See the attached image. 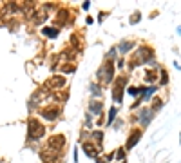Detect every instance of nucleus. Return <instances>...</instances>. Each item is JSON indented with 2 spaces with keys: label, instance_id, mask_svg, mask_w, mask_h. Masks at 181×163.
I'll return each instance as SVG.
<instances>
[{
  "label": "nucleus",
  "instance_id": "f257e3e1",
  "mask_svg": "<svg viewBox=\"0 0 181 163\" xmlns=\"http://www.w3.org/2000/svg\"><path fill=\"white\" fill-rule=\"evenodd\" d=\"M27 134L33 140H38V138H42L43 134H45V127L36 118H31L27 121Z\"/></svg>",
  "mask_w": 181,
  "mask_h": 163
},
{
  "label": "nucleus",
  "instance_id": "f03ea898",
  "mask_svg": "<svg viewBox=\"0 0 181 163\" xmlns=\"http://www.w3.org/2000/svg\"><path fill=\"white\" fill-rule=\"evenodd\" d=\"M112 75H114V64H112V60H107L105 64L98 69V80L102 84H109L112 80Z\"/></svg>",
  "mask_w": 181,
  "mask_h": 163
},
{
  "label": "nucleus",
  "instance_id": "7ed1b4c3",
  "mask_svg": "<svg viewBox=\"0 0 181 163\" xmlns=\"http://www.w3.org/2000/svg\"><path fill=\"white\" fill-rule=\"evenodd\" d=\"M152 60V51L149 47H139L138 53L132 56V62H130V69L136 67L138 64H143V62H150Z\"/></svg>",
  "mask_w": 181,
  "mask_h": 163
},
{
  "label": "nucleus",
  "instance_id": "20e7f679",
  "mask_svg": "<svg viewBox=\"0 0 181 163\" xmlns=\"http://www.w3.org/2000/svg\"><path fill=\"white\" fill-rule=\"evenodd\" d=\"M127 85V78L125 76H120L116 80V84L112 87V98H114V102L120 103L121 102V96H123V87Z\"/></svg>",
  "mask_w": 181,
  "mask_h": 163
},
{
  "label": "nucleus",
  "instance_id": "39448f33",
  "mask_svg": "<svg viewBox=\"0 0 181 163\" xmlns=\"http://www.w3.org/2000/svg\"><path fill=\"white\" fill-rule=\"evenodd\" d=\"M65 145V138L62 136V134H54V136H51L49 140H47V149L53 152H58L62 151Z\"/></svg>",
  "mask_w": 181,
  "mask_h": 163
},
{
  "label": "nucleus",
  "instance_id": "423d86ee",
  "mask_svg": "<svg viewBox=\"0 0 181 163\" xmlns=\"http://www.w3.org/2000/svg\"><path fill=\"white\" fill-rule=\"evenodd\" d=\"M40 114H42L43 118H47V120H56V118H58V114H60V107H58V105L45 107V109L40 111Z\"/></svg>",
  "mask_w": 181,
  "mask_h": 163
},
{
  "label": "nucleus",
  "instance_id": "0eeeda50",
  "mask_svg": "<svg viewBox=\"0 0 181 163\" xmlns=\"http://www.w3.org/2000/svg\"><path fill=\"white\" fill-rule=\"evenodd\" d=\"M84 152H85L87 156H91V158H98V154H100V145L91 143V141H85V143H84Z\"/></svg>",
  "mask_w": 181,
  "mask_h": 163
},
{
  "label": "nucleus",
  "instance_id": "6e6552de",
  "mask_svg": "<svg viewBox=\"0 0 181 163\" xmlns=\"http://www.w3.org/2000/svg\"><path fill=\"white\" fill-rule=\"evenodd\" d=\"M141 140V132L139 130H132V134L129 136V140H127V149L130 151L132 147H136V143Z\"/></svg>",
  "mask_w": 181,
  "mask_h": 163
},
{
  "label": "nucleus",
  "instance_id": "1a4fd4ad",
  "mask_svg": "<svg viewBox=\"0 0 181 163\" xmlns=\"http://www.w3.org/2000/svg\"><path fill=\"white\" fill-rule=\"evenodd\" d=\"M64 84H65L64 76H53V78L45 84V87H49V89H53V87H54V89H58V87H62Z\"/></svg>",
  "mask_w": 181,
  "mask_h": 163
},
{
  "label": "nucleus",
  "instance_id": "9d476101",
  "mask_svg": "<svg viewBox=\"0 0 181 163\" xmlns=\"http://www.w3.org/2000/svg\"><path fill=\"white\" fill-rule=\"evenodd\" d=\"M89 109H91V112H94V114H102V111H103V105H102L100 102L93 100V102L89 103Z\"/></svg>",
  "mask_w": 181,
  "mask_h": 163
},
{
  "label": "nucleus",
  "instance_id": "9b49d317",
  "mask_svg": "<svg viewBox=\"0 0 181 163\" xmlns=\"http://www.w3.org/2000/svg\"><path fill=\"white\" fill-rule=\"evenodd\" d=\"M150 114H154V112H152V109H147V111H143V112L139 114V121H141L143 125H149V121H150Z\"/></svg>",
  "mask_w": 181,
  "mask_h": 163
},
{
  "label": "nucleus",
  "instance_id": "f8f14e48",
  "mask_svg": "<svg viewBox=\"0 0 181 163\" xmlns=\"http://www.w3.org/2000/svg\"><path fill=\"white\" fill-rule=\"evenodd\" d=\"M42 33L45 34V36H49V38H54V36H58V29H54V27H43Z\"/></svg>",
  "mask_w": 181,
  "mask_h": 163
},
{
  "label": "nucleus",
  "instance_id": "ddd939ff",
  "mask_svg": "<svg viewBox=\"0 0 181 163\" xmlns=\"http://www.w3.org/2000/svg\"><path fill=\"white\" fill-rule=\"evenodd\" d=\"M143 80H145V82H154V80H156V71H147L145 76H143Z\"/></svg>",
  "mask_w": 181,
  "mask_h": 163
},
{
  "label": "nucleus",
  "instance_id": "4468645a",
  "mask_svg": "<svg viewBox=\"0 0 181 163\" xmlns=\"http://www.w3.org/2000/svg\"><path fill=\"white\" fill-rule=\"evenodd\" d=\"M161 107H163V102H161L160 98H156V100H154V105H152V112H156V111L161 109Z\"/></svg>",
  "mask_w": 181,
  "mask_h": 163
},
{
  "label": "nucleus",
  "instance_id": "2eb2a0df",
  "mask_svg": "<svg viewBox=\"0 0 181 163\" xmlns=\"http://www.w3.org/2000/svg\"><path fill=\"white\" fill-rule=\"evenodd\" d=\"M36 16H38V18H36V20H34V22H38V24H40V22H42V20H45V18H47V9L40 11V13H38Z\"/></svg>",
  "mask_w": 181,
  "mask_h": 163
},
{
  "label": "nucleus",
  "instance_id": "dca6fc26",
  "mask_svg": "<svg viewBox=\"0 0 181 163\" xmlns=\"http://www.w3.org/2000/svg\"><path fill=\"white\" fill-rule=\"evenodd\" d=\"M130 47H132V43H130V42H123L121 45H120V51H121V53H125V51H129Z\"/></svg>",
  "mask_w": 181,
  "mask_h": 163
},
{
  "label": "nucleus",
  "instance_id": "f3484780",
  "mask_svg": "<svg viewBox=\"0 0 181 163\" xmlns=\"http://www.w3.org/2000/svg\"><path fill=\"white\" fill-rule=\"evenodd\" d=\"M127 91H129V94H132V96H136V94H139V93H143V91L138 89V87H129Z\"/></svg>",
  "mask_w": 181,
  "mask_h": 163
},
{
  "label": "nucleus",
  "instance_id": "a211bd4d",
  "mask_svg": "<svg viewBox=\"0 0 181 163\" xmlns=\"http://www.w3.org/2000/svg\"><path fill=\"white\" fill-rule=\"evenodd\" d=\"M114 116H116V107H112L111 111H109V120H107V123H112Z\"/></svg>",
  "mask_w": 181,
  "mask_h": 163
},
{
  "label": "nucleus",
  "instance_id": "6ab92c4d",
  "mask_svg": "<svg viewBox=\"0 0 181 163\" xmlns=\"http://www.w3.org/2000/svg\"><path fill=\"white\" fill-rule=\"evenodd\" d=\"M58 15H60V20H56V24H60V25H62V24L65 22V15H67V11H65V9H62L60 13H58Z\"/></svg>",
  "mask_w": 181,
  "mask_h": 163
},
{
  "label": "nucleus",
  "instance_id": "aec40b11",
  "mask_svg": "<svg viewBox=\"0 0 181 163\" xmlns=\"http://www.w3.org/2000/svg\"><path fill=\"white\" fill-rule=\"evenodd\" d=\"M91 91H93V94H96V96H102V91H100L98 85H91Z\"/></svg>",
  "mask_w": 181,
  "mask_h": 163
},
{
  "label": "nucleus",
  "instance_id": "412c9836",
  "mask_svg": "<svg viewBox=\"0 0 181 163\" xmlns=\"http://www.w3.org/2000/svg\"><path fill=\"white\" fill-rule=\"evenodd\" d=\"M62 71L64 73H73L75 71V65H65V67H62Z\"/></svg>",
  "mask_w": 181,
  "mask_h": 163
},
{
  "label": "nucleus",
  "instance_id": "4be33fe9",
  "mask_svg": "<svg viewBox=\"0 0 181 163\" xmlns=\"http://www.w3.org/2000/svg\"><path fill=\"white\" fill-rule=\"evenodd\" d=\"M167 82H169V76H167V73H165V71H161V84L165 85Z\"/></svg>",
  "mask_w": 181,
  "mask_h": 163
},
{
  "label": "nucleus",
  "instance_id": "5701e85b",
  "mask_svg": "<svg viewBox=\"0 0 181 163\" xmlns=\"http://www.w3.org/2000/svg\"><path fill=\"white\" fill-rule=\"evenodd\" d=\"M139 22V13H134L132 15V20H130V24H138Z\"/></svg>",
  "mask_w": 181,
  "mask_h": 163
},
{
  "label": "nucleus",
  "instance_id": "b1692460",
  "mask_svg": "<svg viewBox=\"0 0 181 163\" xmlns=\"http://www.w3.org/2000/svg\"><path fill=\"white\" fill-rule=\"evenodd\" d=\"M116 156H118V158H120V160H121V161H123V158H125V152L121 151V149H118V152H116Z\"/></svg>",
  "mask_w": 181,
  "mask_h": 163
},
{
  "label": "nucleus",
  "instance_id": "393cba45",
  "mask_svg": "<svg viewBox=\"0 0 181 163\" xmlns=\"http://www.w3.org/2000/svg\"><path fill=\"white\" fill-rule=\"evenodd\" d=\"M120 163H125V161H120Z\"/></svg>",
  "mask_w": 181,
  "mask_h": 163
}]
</instances>
